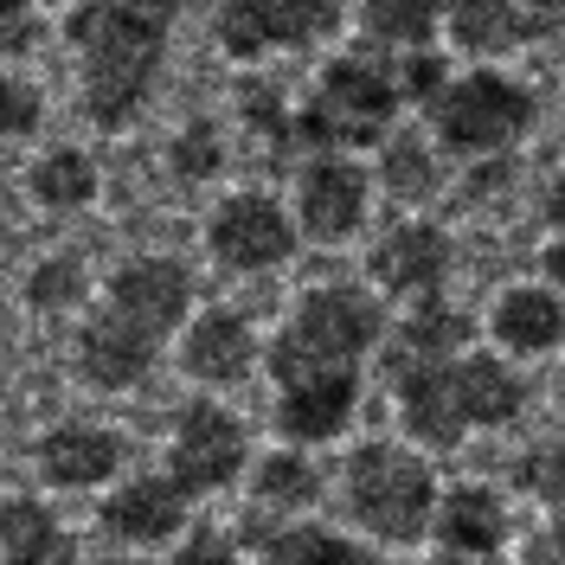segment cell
I'll return each instance as SVG.
<instances>
[{"label":"cell","mask_w":565,"mask_h":565,"mask_svg":"<svg viewBox=\"0 0 565 565\" xmlns=\"http://www.w3.org/2000/svg\"><path fill=\"white\" fill-rule=\"evenodd\" d=\"M174 565H232V546L218 533H200V540H186V553Z\"/></svg>","instance_id":"e575fe53"},{"label":"cell","mask_w":565,"mask_h":565,"mask_svg":"<svg viewBox=\"0 0 565 565\" xmlns=\"http://www.w3.org/2000/svg\"><path fill=\"white\" fill-rule=\"evenodd\" d=\"M174 161H180V174H186V180H206L212 168H218V141H212V129H206V122H193V129L180 136Z\"/></svg>","instance_id":"f546056e"},{"label":"cell","mask_w":565,"mask_h":565,"mask_svg":"<svg viewBox=\"0 0 565 565\" xmlns=\"http://www.w3.org/2000/svg\"><path fill=\"white\" fill-rule=\"evenodd\" d=\"M186 270L168 264V257H141V264H122L116 282H109V309L116 321H129L141 334H168L180 316H186Z\"/></svg>","instance_id":"9c48e42d"},{"label":"cell","mask_w":565,"mask_h":565,"mask_svg":"<svg viewBox=\"0 0 565 565\" xmlns=\"http://www.w3.org/2000/svg\"><path fill=\"white\" fill-rule=\"evenodd\" d=\"M565 20V0H450V26L469 52H501Z\"/></svg>","instance_id":"30bf717a"},{"label":"cell","mask_w":565,"mask_h":565,"mask_svg":"<svg viewBox=\"0 0 565 565\" xmlns=\"http://www.w3.org/2000/svg\"><path fill=\"white\" fill-rule=\"evenodd\" d=\"M437 84H444V65H437V58H412V65L398 71V97L437 104Z\"/></svg>","instance_id":"d6a6232c"},{"label":"cell","mask_w":565,"mask_h":565,"mask_svg":"<svg viewBox=\"0 0 565 565\" xmlns=\"http://www.w3.org/2000/svg\"><path fill=\"white\" fill-rule=\"evenodd\" d=\"M546 270H553V277L565 282V245H553V250H546Z\"/></svg>","instance_id":"8d00e7d4"},{"label":"cell","mask_w":565,"mask_h":565,"mask_svg":"<svg viewBox=\"0 0 565 565\" xmlns=\"http://www.w3.org/2000/svg\"><path fill=\"white\" fill-rule=\"evenodd\" d=\"M238 457H245V430L225 418L218 405H186V418L174 430V482L186 494L225 489L238 476Z\"/></svg>","instance_id":"ba28073f"},{"label":"cell","mask_w":565,"mask_h":565,"mask_svg":"<svg viewBox=\"0 0 565 565\" xmlns=\"http://www.w3.org/2000/svg\"><path fill=\"white\" fill-rule=\"evenodd\" d=\"M398 109V84L380 77L373 65H328L321 71L316 104L302 109L296 141H373Z\"/></svg>","instance_id":"5b68a950"},{"label":"cell","mask_w":565,"mask_h":565,"mask_svg":"<svg viewBox=\"0 0 565 565\" xmlns=\"http://www.w3.org/2000/svg\"><path fill=\"white\" fill-rule=\"evenodd\" d=\"M386 186H392V193H405V200L430 193V161H424L412 141H392V148H386Z\"/></svg>","instance_id":"83f0119b"},{"label":"cell","mask_w":565,"mask_h":565,"mask_svg":"<svg viewBox=\"0 0 565 565\" xmlns=\"http://www.w3.org/2000/svg\"><path fill=\"white\" fill-rule=\"evenodd\" d=\"M0 546H7L0 565H77L65 527L39 501H7L0 508Z\"/></svg>","instance_id":"e0dca14e"},{"label":"cell","mask_w":565,"mask_h":565,"mask_svg":"<svg viewBox=\"0 0 565 565\" xmlns=\"http://www.w3.org/2000/svg\"><path fill=\"white\" fill-rule=\"evenodd\" d=\"M212 250L232 270H270L282 250H289V218L270 200H232V206L212 218Z\"/></svg>","instance_id":"8fae6325"},{"label":"cell","mask_w":565,"mask_h":565,"mask_svg":"<svg viewBox=\"0 0 565 565\" xmlns=\"http://www.w3.org/2000/svg\"><path fill=\"white\" fill-rule=\"evenodd\" d=\"M353 373H316V380H296V386L282 392L277 418L289 437H334L353 412Z\"/></svg>","instance_id":"5bb4252c"},{"label":"cell","mask_w":565,"mask_h":565,"mask_svg":"<svg viewBox=\"0 0 565 565\" xmlns=\"http://www.w3.org/2000/svg\"><path fill=\"white\" fill-rule=\"evenodd\" d=\"M366 33L386 45H424L437 33V0H366Z\"/></svg>","instance_id":"603a6c76"},{"label":"cell","mask_w":565,"mask_h":565,"mask_svg":"<svg viewBox=\"0 0 565 565\" xmlns=\"http://www.w3.org/2000/svg\"><path fill=\"white\" fill-rule=\"evenodd\" d=\"M533 122V97L521 84H508V77H462L450 97H437V129L450 148L462 154H482V148H501V141H514L521 129Z\"/></svg>","instance_id":"8992f818"},{"label":"cell","mask_w":565,"mask_h":565,"mask_svg":"<svg viewBox=\"0 0 565 565\" xmlns=\"http://www.w3.org/2000/svg\"><path fill=\"white\" fill-rule=\"evenodd\" d=\"M553 218H565V186H559V193H553Z\"/></svg>","instance_id":"74e56055"},{"label":"cell","mask_w":565,"mask_h":565,"mask_svg":"<svg viewBox=\"0 0 565 565\" xmlns=\"http://www.w3.org/2000/svg\"><path fill=\"white\" fill-rule=\"evenodd\" d=\"M521 489L559 501L565 494V450H533V457H521Z\"/></svg>","instance_id":"4dcf8cb0"},{"label":"cell","mask_w":565,"mask_h":565,"mask_svg":"<svg viewBox=\"0 0 565 565\" xmlns=\"http://www.w3.org/2000/svg\"><path fill=\"white\" fill-rule=\"evenodd\" d=\"M264 553H270V565H366L348 540H334V533H321V527L270 533V540H264Z\"/></svg>","instance_id":"cb8c5ba5"},{"label":"cell","mask_w":565,"mask_h":565,"mask_svg":"<svg viewBox=\"0 0 565 565\" xmlns=\"http://www.w3.org/2000/svg\"><path fill=\"white\" fill-rule=\"evenodd\" d=\"M257 489L264 501H289V508H302V501H316V469L302 457H270L264 462V476H257Z\"/></svg>","instance_id":"484cf974"},{"label":"cell","mask_w":565,"mask_h":565,"mask_svg":"<svg viewBox=\"0 0 565 565\" xmlns=\"http://www.w3.org/2000/svg\"><path fill=\"white\" fill-rule=\"evenodd\" d=\"M366 212V180L353 174L348 161H321L316 174L302 180V218L316 238H348Z\"/></svg>","instance_id":"4fadbf2b"},{"label":"cell","mask_w":565,"mask_h":565,"mask_svg":"<svg viewBox=\"0 0 565 565\" xmlns=\"http://www.w3.org/2000/svg\"><path fill=\"white\" fill-rule=\"evenodd\" d=\"M462 316L457 309H444V302H430V309H418V316L398 328V341H392V360L386 373H412V366H430V360H450V353L462 348Z\"/></svg>","instance_id":"44dd1931"},{"label":"cell","mask_w":565,"mask_h":565,"mask_svg":"<svg viewBox=\"0 0 565 565\" xmlns=\"http://www.w3.org/2000/svg\"><path fill=\"white\" fill-rule=\"evenodd\" d=\"M444 270H450V245L430 225H398L386 245L373 250V277L386 289H430Z\"/></svg>","instance_id":"9a60e30c"},{"label":"cell","mask_w":565,"mask_h":565,"mask_svg":"<svg viewBox=\"0 0 565 565\" xmlns=\"http://www.w3.org/2000/svg\"><path fill=\"white\" fill-rule=\"evenodd\" d=\"M33 39V13H26V0H0V52H20Z\"/></svg>","instance_id":"836d02e7"},{"label":"cell","mask_w":565,"mask_h":565,"mask_svg":"<svg viewBox=\"0 0 565 565\" xmlns=\"http://www.w3.org/2000/svg\"><path fill=\"white\" fill-rule=\"evenodd\" d=\"M116 462H122V444H116L109 430L65 424V430L45 437V476H52L58 489H90V482H104Z\"/></svg>","instance_id":"2e32d148"},{"label":"cell","mask_w":565,"mask_h":565,"mask_svg":"<svg viewBox=\"0 0 565 565\" xmlns=\"http://www.w3.org/2000/svg\"><path fill=\"white\" fill-rule=\"evenodd\" d=\"M437 533H444L450 553H494L501 533H508V514H501V501L489 489H457L437 514Z\"/></svg>","instance_id":"ffe728a7"},{"label":"cell","mask_w":565,"mask_h":565,"mask_svg":"<svg viewBox=\"0 0 565 565\" xmlns=\"http://www.w3.org/2000/svg\"><path fill=\"white\" fill-rule=\"evenodd\" d=\"M174 7L180 0H90L71 13L65 33L84 52V104L97 129H122L148 97L161 52H168Z\"/></svg>","instance_id":"6da1fadb"},{"label":"cell","mask_w":565,"mask_h":565,"mask_svg":"<svg viewBox=\"0 0 565 565\" xmlns=\"http://www.w3.org/2000/svg\"><path fill=\"white\" fill-rule=\"evenodd\" d=\"M186 366L200 380H238L250 366V328L238 316H206L186 334Z\"/></svg>","instance_id":"7402d4cb"},{"label":"cell","mask_w":565,"mask_h":565,"mask_svg":"<svg viewBox=\"0 0 565 565\" xmlns=\"http://www.w3.org/2000/svg\"><path fill=\"white\" fill-rule=\"evenodd\" d=\"M180 514H186L180 482H136L104 508V527L116 540H168L180 527Z\"/></svg>","instance_id":"ac0fdd59"},{"label":"cell","mask_w":565,"mask_h":565,"mask_svg":"<svg viewBox=\"0 0 565 565\" xmlns=\"http://www.w3.org/2000/svg\"><path fill=\"white\" fill-rule=\"evenodd\" d=\"M26 296H33L39 309H65L84 296V270H77V257H52V264H39L33 282H26Z\"/></svg>","instance_id":"4316f807"},{"label":"cell","mask_w":565,"mask_h":565,"mask_svg":"<svg viewBox=\"0 0 565 565\" xmlns=\"http://www.w3.org/2000/svg\"><path fill=\"white\" fill-rule=\"evenodd\" d=\"M392 386L405 398V424L430 437V444H457L469 424H501L521 412L527 386L489 360V353H469V360H430V366H412V373H392Z\"/></svg>","instance_id":"7a4b0ae2"},{"label":"cell","mask_w":565,"mask_h":565,"mask_svg":"<svg viewBox=\"0 0 565 565\" xmlns=\"http://www.w3.org/2000/svg\"><path fill=\"white\" fill-rule=\"evenodd\" d=\"M373 334H380V309L360 289H316L296 309V321L282 328L270 366H277L282 386L316 380V373H348L353 360L373 348Z\"/></svg>","instance_id":"3957f363"},{"label":"cell","mask_w":565,"mask_h":565,"mask_svg":"<svg viewBox=\"0 0 565 565\" xmlns=\"http://www.w3.org/2000/svg\"><path fill=\"white\" fill-rule=\"evenodd\" d=\"M348 489H353V514L380 540H418L424 521H430V469L392 444H373L360 450L348 469Z\"/></svg>","instance_id":"277c9868"},{"label":"cell","mask_w":565,"mask_h":565,"mask_svg":"<svg viewBox=\"0 0 565 565\" xmlns=\"http://www.w3.org/2000/svg\"><path fill=\"white\" fill-rule=\"evenodd\" d=\"M148 360H154V334H141L129 321H97L90 334H84V348H77V366H84V380L90 386H136L141 373H148Z\"/></svg>","instance_id":"7c38bea8"},{"label":"cell","mask_w":565,"mask_h":565,"mask_svg":"<svg viewBox=\"0 0 565 565\" xmlns=\"http://www.w3.org/2000/svg\"><path fill=\"white\" fill-rule=\"evenodd\" d=\"M39 200L45 206H84L90 193H97V174H90V161L84 154H52L45 168H39Z\"/></svg>","instance_id":"d4e9b609"},{"label":"cell","mask_w":565,"mask_h":565,"mask_svg":"<svg viewBox=\"0 0 565 565\" xmlns=\"http://www.w3.org/2000/svg\"><path fill=\"white\" fill-rule=\"evenodd\" d=\"M39 122V90H26L20 77H0V136H26Z\"/></svg>","instance_id":"f1b7e54d"},{"label":"cell","mask_w":565,"mask_h":565,"mask_svg":"<svg viewBox=\"0 0 565 565\" xmlns=\"http://www.w3.org/2000/svg\"><path fill=\"white\" fill-rule=\"evenodd\" d=\"M533 565H565V494H559V521L540 533V546H533Z\"/></svg>","instance_id":"d590c367"},{"label":"cell","mask_w":565,"mask_h":565,"mask_svg":"<svg viewBox=\"0 0 565 565\" xmlns=\"http://www.w3.org/2000/svg\"><path fill=\"white\" fill-rule=\"evenodd\" d=\"M341 20V0H225L218 45L232 58H257L270 45H309Z\"/></svg>","instance_id":"52a82bcc"},{"label":"cell","mask_w":565,"mask_h":565,"mask_svg":"<svg viewBox=\"0 0 565 565\" xmlns=\"http://www.w3.org/2000/svg\"><path fill=\"white\" fill-rule=\"evenodd\" d=\"M245 109H250V116H257V129H270V136H277V141H289V136H296V129H289V116H282V104H277V90H270V84H250V90H245Z\"/></svg>","instance_id":"1f68e13d"},{"label":"cell","mask_w":565,"mask_h":565,"mask_svg":"<svg viewBox=\"0 0 565 565\" xmlns=\"http://www.w3.org/2000/svg\"><path fill=\"white\" fill-rule=\"evenodd\" d=\"M494 334L514 353H546L565 341V302H553L546 289H514L501 309H494Z\"/></svg>","instance_id":"d6986e66"}]
</instances>
